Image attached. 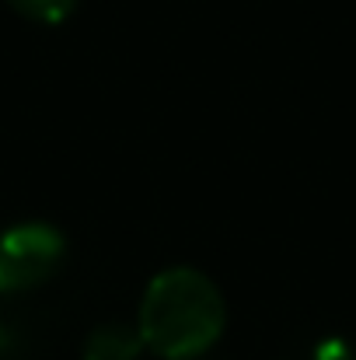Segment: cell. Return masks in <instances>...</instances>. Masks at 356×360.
I'll return each instance as SVG.
<instances>
[{"instance_id":"cell-1","label":"cell","mask_w":356,"mask_h":360,"mask_svg":"<svg viewBox=\"0 0 356 360\" xmlns=\"http://www.w3.org/2000/svg\"><path fill=\"white\" fill-rule=\"evenodd\" d=\"M224 322L228 308L217 283L199 269L171 266L147 283L140 297L136 333L157 357L192 360L220 340Z\"/></svg>"},{"instance_id":"cell-2","label":"cell","mask_w":356,"mask_h":360,"mask_svg":"<svg viewBox=\"0 0 356 360\" xmlns=\"http://www.w3.org/2000/svg\"><path fill=\"white\" fill-rule=\"evenodd\" d=\"M67 255V241L53 224L28 221L0 231V294H21L46 283Z\"/></svg>"},{"instance_id":"cell-3","label":"cell","mask_w":356,"mask_h":360,"mask_svg":"<svg viewBox=\"0 0 356 360\" xmlns=\"http://www.w3.org/2000/svg\"><path fill=\"white\" fill-rule=\"evenodd\" d=\"M143 350V340L136 333V326H122V322H105L98 326L88 343H84V360H136Z\"/></svg>"},{"instance_id":"cell-4","label":"cell","mask_w":356,"mask_h":360,"mask_svg":"<svg viewBox=\"0 0 356 360\" xmlns=\"http://www.w3.org/2000/svg\"><path fill=\"white\" fill-rule=\"evenodd\" d=\"M21 18H28V21H39V25H60V21H67L74 11H77V4L81 0H7Z\"/></svg>"},{"instance_id":"cell-5","label":"cell","mask_w":356,"mask_h":360,"mask_svg":"<svg viewBox=\"0 0 356 360\" xmlns=\"http://www.w3.org/2000/svg\"><path fill=\"white\" fill-rule=\"evenodd\" d=\"M311 360H356L353 347L346 343V340H322L315 350H311Z\"/></svg>"}]
</instances>
